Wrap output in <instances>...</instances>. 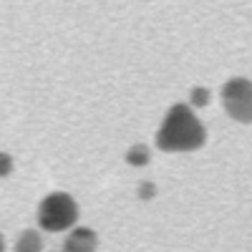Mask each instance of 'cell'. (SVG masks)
<instances>
[{
	"label": "cell",
	"mask_w": 252,
	"mask_h": 252,
	"mask_svg": "<svg viewBox=\"0 0 252 252\" xmlns=\"http://www.w3.org/2000/svg\"><path fill=\"white\" fill-rule=\"evenodd\" d=\"M43 247L46 240L40 235V229H23L13 245V252H43Z\"/></svg>",
	"instance_id": "cell-5"
},
{
	"label": "cell",
	"mask_w": 252,
	"mask_h": 252,
	"mask_svg": "<svg viewBox=\"0 0 252 252\" xmlns=\"http://www.w3.org/2000/svg\"><path fill=\"white\" fill-rule=\"evenodd\" d=\"M224 114L237 124H252V81L245 76L229 78L222 86Z\"/></svg>",
	"instance_id": "cell-3"
},
{
	"label": "cell",
	"mask_w": 252,
	"mask_h": 252,
	"mask_svg": "<svg viewBox=\"0 0 252 252\" xmlns=\"http://www.w3.org/2000/svg\"><path fill=\"white\" fill-rule=\"evenodd\" d=\"M53 252H63V250H53Z\"/></svg>",
	"instance_id": "cell-11"
},
{
	"label": "cell",
	"mask_w": 252,
	"mask_h": 252,
	"mask_svg": "<svg viewBox=\"0 0 252 252\" xmlns=\"http://www.w3.org/2000/svg\"><path fill=\"white\" fill-rule=\"evenodd\" d=\"M98 250V235L91 227H71L66 240H63V252H96Z\"/></svg>",
	"instance_id": "cell-4"
},
{
	"label": "cell",
	"mask_w": 252,
	"mask_h": 252,
	"mask_svg": "<svg viewBox=\"0 0 252 252\" xmlns=\"http://www.w3.org/2000/svg\"><path fill=\"white\" fill-rule=\"evenodd\" d=\"M126 164L129 166H136V169H141V166H146L152 161V149L146 144H134L129 146V152H126Z\"/></svg>",
	"instance_id": "cell-6"
},
{
	"label": "cell",
	"mask_w": 252,
	"mask_h": 252,
	"mask_svg": "<svg viewBox=\"0 0 252 252\" xmlns=\"http://www.w3.org/2000/svg\"><path fill=\"white\" fill-rule=\"evenodd\" d=\"M81 209L68 192H51L38 204V227L43 232H68L78 224Z\"/></svg>",
	"instance_id": "cell-2"
},
{
	"label": "cell",
	"mask_w": 252,
	"mask_h": 252,
	"mask_svg": "<svg viewBox=\"0 0 252 252\" xmlns=\"http://www.w3.org/2000/svg\"><path fill=\"white\" fill-rule=\"evenodd\" d=\"M5 247H8L5 245V237H3V232H0V252H5Z\"/></svg>",
	"instance_id": "cell-10"
},
{
	"label": "cell",
	"mask_w": 252,
	"mask_h": 252,
	"mask_svg": "<svg viewBox=\"0 0 252 252\" xmlns=\"http://www.w3.org/2000/svg\"><path fill=\"white\" fill-rule=\"evenodd\" d=\"M154 141L159 152H169V154L199 152L207 144V129L189 103H174L166 111Z\"/></svg>",
	"instance_id": "cell-1"
},
{
	"label": "cell",
	"mask_w": 252,
	"mask_h": 252,
	"mask_svg": "<svg viewBox=\"0 0 252 252\" xmlns=\"http://www.w3.org/2000/svg\"><path fill=\"white\" fill-rule=\"evenodd\" d=\"M209 101H212V94L204 86H194L189 91V106L192 109H204V106H209Z\"/></svg>",
	"instance_id": "cell-7"
},
{
	"label": "cell",
	"mask_w": 252,
	"mask_h": 252,
	"mask_svg": "<svg viewBox=\"0 0 252 252\" xmlns=\"http://www.w3.org/2000/svg\"><path fill=\"white\" fill-rule=\"evenodd\" d=\"M15 172V159L8 152H0V179H8Z\"/></svg>",
	"instance_id": "cell-8"
},
{
	"label": "cell",
	"mask_w": 252,
	"mask_h": 252,
	"mask_svg": "<svg viewBox=\"0 0 252 252\" xmlns=\"http://www.w3.org/2000/svg\"><path fill=\"white\" fill-rule=\"evenodd\" d=\"M157 197V184L154 182H141L139 184V199L141 202H152Z\"/></svg>",
	"instance_id": "cell-9"
}]
</instances>
